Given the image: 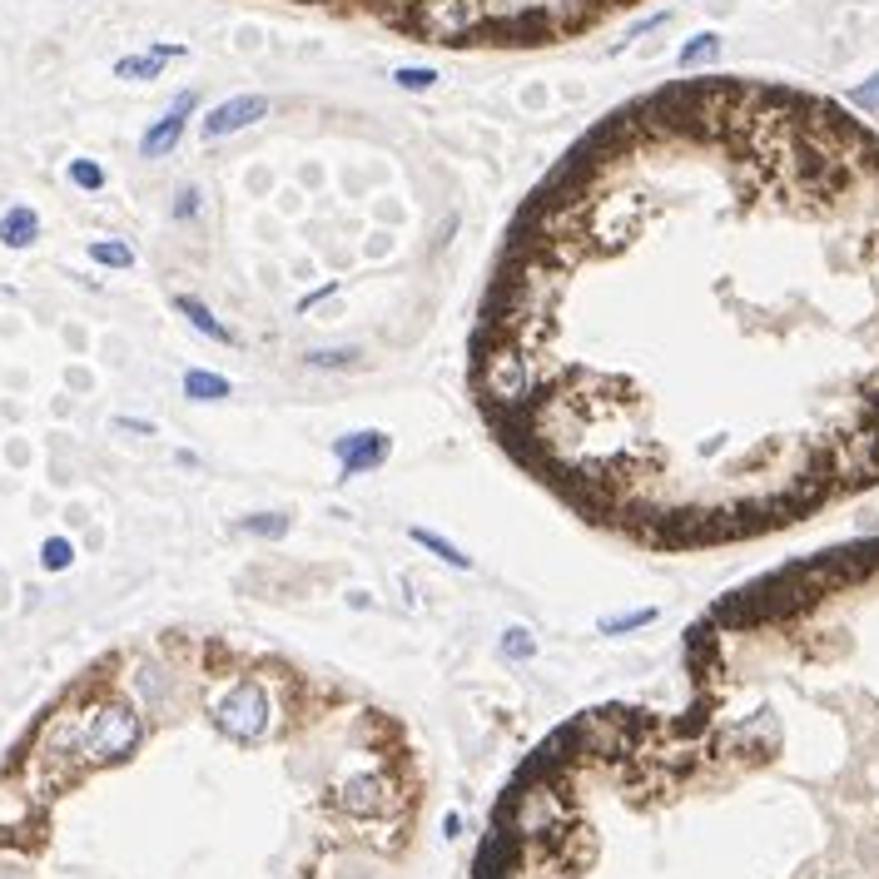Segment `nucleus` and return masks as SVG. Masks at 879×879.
<instances>
[{
    "label": "nucleus",
    "instance_id": "nucleus-1",
    "mask_svg": "<svg viewBox=\"0 0 879 879\" xmlns=\"http://www.w3.org/2000/svg\"><path fill=\"white\" fill-rule=\"evenodd\" d=\"M879 145L790 90L676 85L616 110L532 194L472 383L572 507L656 547L800 522L875 482L879 388L815 358L879 343L825 308L879 239ZM879 274V269H875Z\"/></svg>",
    "mask_w": 879,
    "mask_h": 879
},
{
    "label": "nucleus",
    "instance_id": "nucleus-4",
    "mask_svg": "<svg viewBox=\"0 0 879 879\" xmlns=\"http://www.w3.org/2000/svg\"><path fill=\"white\" fill-rule=\"evenodd\" d=\"M259 120H269V100H264V95H234V100L214 105V110L199 120V135H204V140H229V135L259 125Z\"/></svg>",
    "mask_w": 879,
    "mask_h": 879
},
{
    "label": "nucleus",
    "instance_id": "nucleus-9",
    "mask_svg": "<svg viewBox=\"0 0 879 879\" xmlns=\"http://www.w3.org/2000/svg\"><path fill=\"white\" fill-rule=\"evenodd\" d=\"M35 239H40V214L30 204H10L0 214V244L5 249H30Z\"/></svg>",
    "mask_w": 879,
    "mask_h": 879
},
{
    "label": "nucleus",
    "instance_id": "nucleus-24",
    "mask_svg": "<svg viewBox=\"0 0 879 879\" xmlns=\"http://www.w3.org/2000/svg\"><path fill=\"white\" fill-rule=\"evenodd\" d=\"M0 879H30V875H25L20 865H0Z\"/></svg>",
    "mask_w": 879,
    "mask_h": 879
},
{
    "label": "nucleus",
    "instance_id": "nucleus-3",
    "mask_svg": "<svg viewBox=\"0 0 879 879\" xmlns=\"http://www.w3.org/2000/svg\"><path fill=\"white\" fill-rule=\"evenodd\" d=\"M269 721H274V701L259 681H234L214 706V726L224 735H234V740H244V745L269 731Z\"/></svg>",
    "mask_w": 879,
    "mask_h": 879
},
{
    "label": "nucleus",
    "instance_id": "nucleus-2",
    "mask_svg": "<svg viewBox=\"0 0 879 879\" xmlns=\"http://www.w3.org/2000/svg\"><path fill=\"white\" fill-rule=\"evenodd\" d=\"M135 745H140V716H135V706H125V701H105V706L90 716L85 735H80V750H85L90 760H100V765L125 760Z\"/></svg>",
    "mask_w": 879,
    "mask_h": 879
},
{
    "label": "nucleus",
    "instance_id": "nucleus-12",
    "mask_svg": "<svg viewBox=\"0 0 879 879\" xmlns=\"http://www.w3.org/2000/svg\"><path fill=\"white\" fill-rule=\"evenodd\" d=\"M408 537L423 547V552H433L438 562H447V567H457V572H467L472 567V557L457 547V542H447V537H438V532H428V527H408Z\"/></svg>",
    "mask_w": 879,
    "mask_h": 879
},
{
    "label": "nucleus",
    "instance_id": "nucleus-5",
    "mask_svg": "<svg viewBox=\"0 0 879 879\" xmlns=\"http://www.w3.org/2000/svg\"><path fill=\"white\" fill-rule=\"evenodd\" d=\"M194 110H199V90H179V95H174V105H169V110L149 125L145 135H140V154H145V159H164L169 149L184 140V125H189V115H194Z\"/></svg>",
    "mask_w": 879,
    "mask_h": 879
},
{
    "label": "nucleus",
    "instance_id": "nucleus-10",
    "mask_svg": "<svg viewBox=\"0 0 879 879\" xmlns=\"http://www.w3.org/2000/svg\"><path fill=\"white\" fill-rule=\"evenodd\" d=\"M721 60V35L716 30H701V35H691L681 50H676V70L681 75H691V70H701V65H716Z\"/></svg>",
    "mask_w": 879,
    "mask_h": 879
},
{
    "label": "nucleus",
    "instance_id": "nucleus-15",
    "mask_svg": "<svg viewBox=\"0 0 879 879\" xmlns=\"http://www.w3.org/2000/svg\"><path fill=\"white\" fill-rule=\"evenodd\" d=\"M90 259L105 264V269H135V249L120 244V239H95V244H90Z\"/></svg>",
    "mask_w": 879,
    "mask_h": 879
},
{
    "label": "nucleus",
    "instance_id": "nucleus-22",
    "mask_svg": "<svg viewBox=\"0 0 879 879\" xmlns=\"http://www.w3.org/2000/svg\"><path fill=\"white\" fill-rule=\"evenodd\" d=\"M308 363L313 368H343V363H353V348H323V353H308Z\"/></svg>",
    "mask_w": 879,
    "mask_h": 879
},
{
    "label": "nucleus",
    "instance_id": "nucleus-13",
    "mask_svg": "<svg viewBox=\"0 0 879 879\" xmlns=\"http://www.w3.org/2000/svg\"><path fill=\"white\" fill-rule=\"evenodd\" d=\"M184 398H194V403H219V398H229V378L204 373V368H189V373H184Z\"/></svg>",
    "mask_w": 879,
    "mask_h": 879
},
{
    "label": "nucleus",
    "instance_id": "nucleus-23",
    "mask_svg": "<svg viewBox=\"0 0 879 879\" xmlns=\"http://www.w3.org/2000/svg\"><path fill=\"white\" fill-rule=\"evenodd\" d=\"M850 100H855L860 110H870V115H875V110H879V75H875V80H870V85H860V90H855Z\"/></svg>",
    "mask_w": 879,
    "mask_h": 879
},
{
    "label": "nucleus",
    "instance_id": "nucleus-16",
    "mask_svg": "<svg viewBox=\"0 0 879 879\" xmlns=\"http://www.w3.org/2000/svg\"><path fill=\"white\" fill-rule=\"evenodd\" d=\"M65 174H70V184H75V189H90V194H95V189H105V169H100L95 159H70V169H65Z\"/></svg>",
    "mask_w": 879,
    "mask_h": 879
},
{
    "label": "nucleus",
    "instance_id": "nucleus-19",
    "mask_svg": "<svg viewBox=\"0 0 879 879\" xmlns=\"http://www.w3.org/2000/svg\"><path fill=\"white\" fill-rule=\"evenodd\" d=\"M70 562H75V547H70L65 537H50V542L40 547V567H45V572H65Z\"/></svg>",
    "mask_w": 879,
    "mask_h": 879
},
{
    "label": "nucleus",
    "instance_id": "nucleus-11",
    "mask_svg": "<svg viewBox=\"0 0 879 879\" xmlns=\"http://www.w3.org/2000/svg\"><path fill=\"white\" fill-rule=\"evenodd\" d=\"M174 308H179V313H184V318H189L204 338H214V343H234V333H229V328H224V323H219V318H214V313H209L194 293H174Z\"/></svg>",
    "mask_w": 879,
    "mask_h": 879
},
{
    "label": "nucleus",
    "instance_id": "nucleus-18",
    "mask_svg": "<svg viewBox=\"0 0 879 879\" xmlns=\"http://www.w3.org/2000/svg\"><path fill=\"white\" fill-rule=\"evenodd\" d=\"M239 527L254 532V537H284V532H289V517H284V512H259V517H244Z\"/></svg>",
    "mask_w": 879,
    "mask_h": 879
},
{
    "label": "nucleus",
    "instance_id": "nucleus-20",
    "mask_svg": "<svg viewBox=\"0 0 879 879\" xmlns=\"http://www.w3.org/2000/svg\"><path fill=\"white\" fill-rule=\"evenodd\" d=\"M651 621H656V606H641V611H626V616H606L601 631L616 636V631H636V626H651Z\"/></svg>",
    "mask_w": 879,
    "mask_h": 879
},
{
    "label": "nucleus",
    "instance_id": "nucleus-8",
    "mask_svg": "<svg viewBox=\"0 0 879 879\" xmlns=\"http://www.w3.org/2000/svg\"><path fill=\"white\" fill-rule=\"evenodd\" d=\"M179 55H189V50H184V45L154 40L145 55H120V60H115V80H159V70H164L169 60H179Z\"/></svg>",
    "mask_w": 879,
    "mask_h": 879
},
{
    "label": "nucleus",
    "instance_id": "nucleus-6",
    "mask_svg": "<svg viewBox=\"0 0 879 879\" xmlns=\"http://www.w3.org/2000/svg\"><path fill=\"white\" fill-rule=\"evenodd\" d=\"M388 452H393V438H388V433H378V428L343 433V438L333 442V457L343 462V477H363V472L383 467V462H388Z\"/></svg>",
    "mask_w": 879,
    "mask_h": 879
},
{
    "label": "nucleus",
    "instance_id": "nucleus-21",
    "mask_svg": "<svg viewBox=\"0 0 879 879\" xmlns=\"http://www.w3.org/2000/svg\"><path fill=\"white\" fill-rule=\"evenodd\" d=\"M199 199H204V194H199L194 184H184V189L174 194V219H179V224H184V219H194V214H199Z\"/></svg>",
    "mask_w": 879,
    "mask_h": 879
},
{
    "label": "nucleus",
    "instance_id": "nucleus-7",
    "mask_svg": "<svg viewBox=\"0 0 879 879\" xmlns=\"http://www.w3.org/2000/svg\"><path fill=\"white\" fill-rule=\"evenodd\" d=\"M338 805H343L348 815H358V820H373V815H383V810L393 805V785H388V775H378V770L348 775V780L338 785Z\"/></svg>",
    "mask_w": 879,
    "mask_h": 879
},
{
    "label": "nucleus",
    "instance_id": "nucleus-17",
    "mask_svg": "<svg viewBox=\"0 0 879 879\" xmlns=\"http://www.w3.org/2000/svg\"><path fill=\"white\" fill-rule=\"evenodd\" d=\"M502 656H512V661H527V656H537V641H532V631H527V626H507V631H502Z\"/></svg>",
    "mask_w": 879,
    "mask_h": 879
},
{
    "label": "nucleus",
    "instance_id": "nucleus-14",
    "mask_svg": "<svg viewBox=\"0 0 879 879\" xmlns=\"http://www.w3.org/2000/svg\"><path fill=\"white\" fill-rule=\"evenodd\" d=\"M393 85H398L403 95H428V90L438 85V70H428V65H398V70H393Z\"/></svg>",
    "mask_w": 879,
    "mask_h": 879
}]
</instances>
